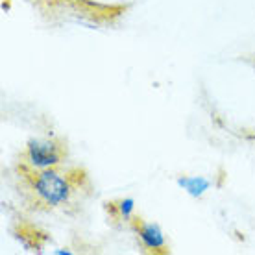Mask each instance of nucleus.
I'll return each instance as SVG.
<instances>
[{
  "label": "nucleus",
  "instance_id": "nucleus-1",
  "mask_svg": "<svg viewBox=\"0 0 255 255\" xmlns=\"http://www.w3.org/2000/svg\"><path fill=\"white\" fill-rule=\"evenodd\" d=\"M26 185L35 198L39 205L46 209H59L72 200L76 192V183L69 174L63 170L54 168H43V170H32L24 168Z\"/></svg>",
  "mask_w": 255,
  "mask_h": 255
},
{
  "label": "nucleus",
  "instance_id": "nucleus-2",
  "mask_svg": "<svg viewBox=\"0 0 255 255\" xmlns=\"http://www.w3.org/2000/svg\"><path fill=\"white\" fill-rule=\"evenodd\" d=\"M26 168L32 170H43V168H54L59 166L65 159V148L61 142L54 139H30L26 142L24 153H22Z\"/></svg>",
  "mask_w": 255,
  "mask_h": 255
},
{
  "label": "nucleus",
  "instance_id": "nucleus-3",
  "mask_svg": "<svg viewBox=\"0 0 255 255\" xmlns=\"http://www.w3.org/2000/svg\"><path fill=\"white\" fill-rule=\"evenodd\" d=\"M131 230L140 241L142 248L150 254H168V244H166L165 233L155 222H148L144 218L133 217L131 220Z\"/></svg>",
  "mask_w": 255,
  "mask_h": 255
},
{
  "label": "nucleus",
  "instance_id": "nucleus-4",
  "mask_svg": "<svg viewBox=\"0 0 255 255\" xmlns=\"http://www.w3.org/2000/svg\"><path fill=\"white\" fill-rule=\"evenodd\" d=\"M176 183L192 198H202L211 189V179L205 176H181Z\"/></svg>",
  "mask_w": 255,
  "mask_h": 255
},
{
  "label": "nucleus",
  "instance_id": "nucleus-5",
  "mask_svg": "<svg viewBox=\"0 0 255 255\" xmlns=\"http://www.w3.org/2000/svg\"><path fill=\"white\" fill-rule=\"evenodd\" d=\"M117 211V218L122 220V222H131L133 220V211H135V202L133 198H122L115 204H111Z\"/></svg>",
  "mask_w": 255,
  "mask_h": 255
},
{
  "label": "nucleus",
  "instance_id": "nucleus-6",
  "mask_svg": "<svg viewBox=\"0 0 255 255\" xmlns=\"http://www.w3.org/2000/svg\"><path fill=\"white\" fill-rule=\"evenodd\" d=\"M54 254H67V255H70L72 252H70V250H65V248H58V250H54Z\"/></svg>",
  "mask_w": 255,
  "mask_h": 255
}]
</instances>
